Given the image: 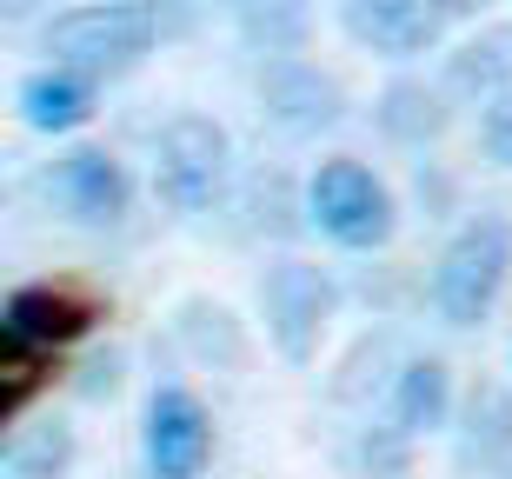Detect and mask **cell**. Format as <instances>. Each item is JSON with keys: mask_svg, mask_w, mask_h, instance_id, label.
<instances>
[{"mask_svg": "<svg viewBox=\"0 0 512 479\" xmlns=\"http://www.w3.org/2000/svg\"><path fill=\"white\" fill-rule=\"evenodd\" d=\"M380 127L393 140H433L446 127V94L419 87V80H393L386 100H380Z\"/></svg>", "mask_w": 512, "mask_h": 479, "instance_id": "15", "label": "cell"}, {"mask_svg": "<svg viewBox=\"0 0 512 479\" xmlns=\"http://www.w3.org/2000/svg\"><path fill=\"white\" fill-rule=\"evenodd\" d=\"M306 207H313L326 240H340L353 253L386 247L393 240V220H399L386 180L373 167H360V160H320L313 187H306Z\"/></svg>", "mask_w": 512, "mask_h": 479, "instance_id": "3", "label": "cell"}, {"mask_svg": "<svg viewBox=\"0 0 512 479\" xmlns=\"http://www.w3.org/2000/svg\"><path fill=\"white\" fill-rule=\"evenodd\" d=\"M47 366H54V353H40V346H27V340H7V346H0V406L20 413V406L40 393Z\"/></svg>", "mask_w": 512, "mask_h": 479, "instance_id": "17", "label": "cell"}, {"mask_svg": "<svg viewBox=\"0 0 512 479\" xmlns=\"http://www.w3.org/2000/svg\"><path fill=\"white\" fill-rule=\"evenodd\" d=\"M479 140H486V154H493L499 167H512V87H506V94H493V100H486Z\"/></svg>", "mask_w": 512, "mask_h": 479, "instance_id": "18", "label": "cell"}, {"mask_svg": "<svg viewBox=\"0 0 512 479\" xmlns=\"http://www.w3.org/2000/svg\"><path fill=\"white\" fill-rule=\"evenodd\" d=\"M67 466H74V433L60 420L34 426L7 446V479H67Z\"/></svg>", "mask_w": 512, "mask_h": 479, "instance_id": "16", "label": "cell"}, {"mask_svg": "<svg viewBox=\"0 0 512 479\" xmlns=\"http://www.w3.org/2000/svg\"><path fill=\"white\" fill-rule=\"evenodd\" d=\"M459 460L473 466V473H486V479H512V393H499V386H479L473 393Z\"/></svg>", "mask_w": 512, "mask_h": 479, "instance_id": "11", "label": "cell"}, {"mask_svg": "<svg viewBox=\"0 0 512 479\" xmlns=\"http://www.w3.org/2000/svg\"><path fill=\"white\" fill-rule=\"evenodd\" d=\"M266 114L293 134L326 127V120H340V87L320 80L313 67H280V74H266Z\"/></svg>", "mask_w": 512, "mask_h": 479, "instance_id": "12", "label": "cell"}, {"mask_svg": "<svg viewBox=\"0 0 512 479\" xmlns=\"http://www.w3.org/2000/svg\"><path fill=\"white\" fill-rule=\"evenodd\" d=\"M473 7L479 0H340V20L360 47L406 60V54L439 47V34H446L453 20H466Z\"/></svg>", "mask_w": 512, "mask_h": 479, "instance_id": "5", "label": "cell"}, {"mask_svg": "<svg viewBox=\"0 0 512 479\" xmlns=\"http://www.w3.org/2000/svg\"><path fill=\"white\" fill-rule=\"evenodd\" d=\"M340 307V287L326 280L320 267H300V260H286V267L266 273V326H273V340L293 366L313 360V346H320V326L333 320Z\"/></svg>", "mask_w": 512, "mask_h": 479, "instance_id": "7", "label": "cell"}, {"mask_svg": "<svg viewBox=\"0 0 512 479\" xmlns=\"http://www.w3.org/2000/svg\"><path fill=\"white\" fill-rule=\"evenodd\" d=\"M47 54H54V67H74L87 80H114L153 54V14L133 7V0L74 7L47 27Z\"/></svg>", "mask_w": 512, "mask_h": 479, "instance_id": "2", "label": "cell"}, {"mask_svg": "<svg viewBox=\"0 0 512 479\" xmlns=\"http://www.w3.org/2000/svg\"><path fill=\"white\" fill-rule=\"evenodd\" d=\"M20 114L34 134H74L94 120V80L74 67H40L20 80Z\"/></svg>", "mask_w": 512, "mask_h": 479, "instance_id": "10", "label": "cell"}, {"mask_svg": "<svg viewBox=\"0 0 512 479\" xmlns=\"http://www.w3.org/2000/svg\"><path fill=\"white\" fill-rule=\"evenodd\" d=\"M227 127L207 114H180L153 147V187L173 213H207L227 180Z\"/></svg>", "mask_w": 512, "mask_h": 479, "instance_id": "4", "label": "cell"}, {"mask_svg": "<svg viewBox=\"0 0 512 479\" xmlns=\"http://www.w3.org/2000/svg\"><path fill=\"white\" fill-rule=\"evenodd\" d=\"M512 273V227L499 213H479L446 240L439 253V273H433V307L446 326H479L493 313L499 287Z\"/></svg>", "mask_w": 512, "mask_h": 479, "instance_id": "1", "label": "cell"}, {"mask_svg": "<svg viewBox=\"0 0 512 479\" xmlns=\"http://www.w3.org/2000/svg\"><path fill=\"white\" fill-rule=\"evenodd\" d=\"M512 87V27H486L446 60V94H506Z\"/></svg>", "mask_w": 512, "mask_h": 479, "instance_id": "13", "label": "cell"}, {"mask_svg": "<svg viewBox=\"0 0 512 479\" xmlns=\"http://www.w3.org/2000/svg\"><path fill=\"white\" fill-rule=\"evenodd\" d=\"M94 320H100V300L80 293V287H20L7 300V340H27L40 353L80 340Z\"/></svg>", "mask_w": 512, "mask_h": 479, "instance_id": "9", "label": "cell"}, {"mask_svg": "<svg viewBox=\"0 0 512 479\" xmlns=\"http://www.w3.org/2000/svg\"><path fill=\"white\" fill-rule=\"evenodd\" d=\"M40 193H47L67 220H80V227H114V220H127V207H133L127 167H120L114 154H100V147L60 154L54 167L40 173Z\"/></svg>", "mask_w": 512, "mask_h": 479, "instance_id": "6", "label": "cell"}, {"mask_svg": "<svg viewBox=\"0 0 512 479\" xmlns=\"http://www.w3.org/2000/svg\"><path fill=\"white\" fill-rule=\"evenodd\" d=\"M213 460V420L187 386H160L147 406V466L153 479H200Z\"/></svg>", "mask_w": 512, "mask_h": 479, "instance_id": "8", "label": "cell"}, {"mask_svg": "<svg viewBox=\"0 0 512 479\" xmlns=\"http://www.w3.org/2000/svg\"><path fill=\"white\" fill-rule=\"evenodd\" d=\"M446 406H453L446 360H413L399 373V393H393V426L399 433H433V426H446Z\"/></svg>", "mask_w": 512, "mask_h": 479, "instance_id": "14", "label": "cell"}]
</instances>
